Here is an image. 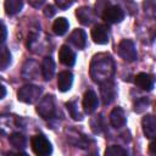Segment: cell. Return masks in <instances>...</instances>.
Returning a JSON list of instances; mask_svg holds the SVG:
<instances>
[{"label":"cell","instance_id":"23","mask_svg":"<svg viewBox=\"0 0 156 156\" xmlns=\"http://www.w3.org/2000/svg\"><path fill=\"white\" fill-rule=\"evenodd\" d=\"M90 127H91V130L95 133V134H99L104 130V118L101 115L99 116H95L94 118L90 119Z\"/></svg>","mask_w":156,"mask_h":156},{"label":"cell","instance_id":"33","mask_svg":"<svg viewBox=\"0 0 156 156\" xmlns=\"http://www.w3.org/2000/svg\"><path fill=\"white\" fill-rule=\"evenodd\" d=\"M5 95H6V88H5V85L0 82V100H1V99H4V98H5Z\"/></svg>","mask_w":156,"mask_h":156},{"label":"cell","instance_id":"25","mask_svg":"<svg viewBox=\"0 0 156 156\" xmlns=\"http://www.w3.org/2000/svg\"><path fill=\"white\" fill-rule=\"evenodd\" d=\"M66 107L71 115V117L74 119V121H80L82 119V115L79 113L78 111V107H77V102L76 101H68L66 104Z\"/></svg>","mask_w":156,"mask_h":156},{"label":"cell","instance_id":"20","mask_svg":"<svg viewBox=\"0 0 156 156\" xmlns=\"http://www.w3.org/2000/svg\"><path fill=\"white\" fill-rule=\"evenodd\" d=\"M9 141H10V144L15 149H18V150L24 149L26 147V144H27L26 136L23 134H21V133H12L10 135V138H9Z\"/></svg>","mask_w":156,"mask_h":156},{"label":"cell","instance_id":"4","mask_svg":"<svg viewBox=\"0 0 156 156\" xmlns=\"http://www.w3.org/2000/svg\"><path fill=\"white\" fill-rule=\"evenodd\" d=\"M37 112L39 113V116L44 119H49L52 118L55 116L56 112V107H55V99L52 95H46L44 96L40 102L37 106Z\"/></svg>","mask_w":156,"mask_h":156},{"label":"cell","instance_id":"24","mask_svg":"<svg viewBox=\"0 0 156 156\" xmlns=\"http://www.w3.org/2000/svg\"><path fill=\"white\" fill-rule=\"evenodd\" d=\"M105 155H106V156H126V155H128V152H127L122 146L112 145V146H108V147L106 149Z\"/></svg>","mask_w":156,"mask_h":156},{"label":"cell","instance_id":"22","mask_svg":"<svg viewBox=\"0 0 156 156\" xmlns=\"http://www.w3.org/2000/svg\"><path fill=\"white\" fill-rule=\"evenodd\" d=\"M11 62V54L7 50V48L0 45V69L7 68V66Z\"/></svg>","mask_w":156,"mask_h":156},{"label":"cell","instance_id":"14","mask_svg":"<svg viewBox=\"0 0 156 156\" xmlns=\"http://www.w3.org/2000/svg\"><path fill=\"white\" fill-rule=\"evenodd\" d=\"M69 41L78 49H84L87 45V34L83 29L77 28L69 35Z\"/></svg>","mask_w":156,"mask_h":156},{"label":"cell","instance_id":"3","mask_svg":"<svg viewBox=\"0 0 156 156\" xmlns=\"http://www.w3.org/2000/svg\"><path fill=\"white\" fill-rule=\"evenodd\" d=\"M41 88L38 85H24L22 87L18 93H17V98L20 101L24 102V104H34L37 100H39L40 95H41Z\"/></svg>","mask_w":156,"mask_h":156},{"label":"cell","instance_id":"18","mask_svg":"<svg viewBox=\"0 0 156 156\" xmlns=\"http://www.w3.org/2000/svg\"><path fill=\"white\" fill-rule=\"evenodd\" d=\"M38 72H39V67H38L37 62L33 60H28L23 66L22 74H23L24 79H35L38 76Z\"/></svg>","mask_w":156,"mask_h":156},{"label":"cell","instance_id":"28","mask_svg":"<svg viewBox=\"0 0 156 156\" xmlns=\"http://www.w3.org/2000/svg\"><path fill=\"white\" fill-rule=\"evenodd\" d=\"M144 9H145V13H149L150 16H154V13H155V2H154V0L144 1Z\"/></svg>","mask_w":156,"mask_h":156},{"label":"cell","instance_id":"31","mask_svg":"<svg viewBox=\"0 0 156 156\" xmlns=\"http://www.w3.org/2000/svg\"><path fill=\"white\" fill-rule=\"evenodd\" d=\"M7 37V30H6V27L4 26V23L0 22V44H2L5 41Z\"/></svg>","mask_w":156,"mask_h":156},{"label":"cell","instance_id":"1","mask_svg":"<svg viewBox=\"0 0 156 156\" xmlns=\"http://www.w3.org/2000/svg\"><path fill=\"white\" fill-rule=\"evenodd\" d=\"M115 61L110 54H96L90 62V77L95 83H102L115 74Z\"/></svg>","mask_w":156,"mask_h":156},{"label":"cell","instance_id":"2","mask_svg":"<svg viewBox=\"0 0 156 156\" xmlns=\"http://www.w3.org/2000/svg\"><path fill=\"white\" fill-rule=\"evenodd\" d=\"M32 150L38 156H48L52 152L51 143L48 140V138L43 134H37L30 140Z\"/></svg>","mask_w":156,"mask_h":156},{"label":"cell","instance_id":"27","mask_svg":"<svg viewBox=\"0 0 156 156\" xmlns=\"http://www.w3.org/2000/svg\"><path fill=\"white\" fill-rule=\"evenodd\" d=\"M108 7V0H98L95 5V13L96 15H102V12Z\"/></svg>","mask_w":156,"mask_h":156},{"label":"cell","instance_id":"19","mask_svg":"<svg viewBox=\"0 0 156 156\" xmlns=\"http://www.w3.org/2000/svg\"><path fill=\"white\" fill-rule=\"evenodd\" d=\"M23 7V0H5V12L9 16L17 15Z\"/></svg>","mask_w":156,"mask_h":156},{"label":"cell","instance_id":"6","mask_svg":"<svg viewBox=\"0 0 156 156\" xmlns=\"http://www.w3.org/2000/svg\"><path fill=\"white\" fill-rule=\"evenodd\" d=\"M100 94H101L102 104L104 105H110L115 100V98L117 95L116 84L111 79L100 83Z\"/></svg>","mask_w":156,"mask_h":156},{"label":"cell","instance_id":"11","mask_svg":"<svg viewBox=\"0 0 156 156\" xmlns=\"http://www.w3.org/2000/svg\"><path fill=\"white\" fill-rule=\"evenodd\" d=\"M58 58H60L61 63H63L65 66H68V67H71V66H73L76 63V54L67 45H62L60 48Z\"/></svg>","mask_w":156,"mask_h":156},{"label":"cell","instance_id":"16","mask_svg":"<svg viewBox=\"0 0 156 156\" xmlns=\"http://www.w3.org/2000/svg\"><path fill=\"white\" fill-rule=\"evenodd\" d=\"M76 16H77L78 21H79L82 24H84V26H89V24H91V22L94 21V12H93V10H91L90 7H88V6H82V7H79V9L77 10V12H76Z\"/></svg>","mask_w":156,"mask_h":156},{"label":"cell","instance_id":"17","mask_svg":"<svg viewBox=\"0 0 156 156\" xmlns=\"http://www.w3.org/2000/svg\"><path fill=\"white\" fill-rule=\"evenodd\" d=\"M41 73H43V78L45 80L52 79V77L55 74V62L50 56L44 57V60L41 62Z\"/></svg>","mask_w":156,"mask_h":156},{"label":"cell","instance_id":"13","mask_svg":"<svg viewBox=\"0 0 156 156\" xmlns=\"http://www.w3.org/2000/svg\"><path fill=\"white\" fill-rule=\"evenodd\" d=\"M135 84L140 89L146 90V91H150L154 88V77L151 74H149V73L141 72V73L136 74V77H135Z\"/></svg>","mask_w":156,"mask_h":156},{"label":"cell","instance_id":"34","mask_svg":"<svg viewBox=\"0 0 156 156\" xmlns=\"http://www.w3.org/2000/svg\"><path fill=\"white\" fill-rule=\"evenodd\" d=\"M149 151H150L151 155H155V143H154V141L150 143V145H149Z\"/></svg>","mask_w":156,"mask_h":156},{"label":"cell","instance_id":"29","mask_svg":"<svg viewBox=\"0 0 156 156\" xmlns=\"http://www.w3.org/2000/svg\"><path fill=\"white\" fill-rule=\"evenodd\" d=\"M73 2H74V0H55V4H56L57 7L61 9V10L68 9Z\"/></svg>","mask_w":156,"mask_h":156},{"label":"cell","instance_id":"5","mask_svg":"<svg viewBox=\"0 0 156 156\" xmlns=\"http://www.w3.org/2000/svg\"><path fill=\"white\" fill-rule=\"evenodd\" d=\"M118 55L127 62H134L138 58V52L134 46V43L129 39H123L118 44Z\"/></svg>","mask_w":156,"mask_h":156},{"label":"cell","instance_id":"8","mask_svg":"<svg viewBox=\"0 0 156 156\" xmlns=\"http://www.w3.org/2000/svg\"><path fill=\"white\" fill-rule=\"evenodd\" d=\"M91 38L94 40V43L99 44V45H104L108 43V30L107 27L104 24H96L93 29H91Z\"/></svg>","mask_w":156,"mask_h":156},{"label":"cell","instance_id":"12","mask_svg":"<svg viewBox=\"0 0 156 156\" xmlns=\"http://www.w3.org/2000/svg\"><path fill=\"white\" fill-rule=\"evenodd\" d=\"M72 83H73V74L69 71H63V72L58 73L57 88H58L60 91H62V93L68 91L72 87Z\"/></svg>","mask_w":156,"mask_h":156},{"label":"cell","instance_id":"7","mask_svg":"<svg viewBox=\"0 0 156 156\" xmlns=\"http://www.w3.org/2000/svg\"><path fill=\"white\" fill-rule=\"evenodd\" d=\"M101 16L108 23H119L124 18V12H123V10L119 6L115 5V6H108L102 12Z\"/></svg>","mask_w":156,"mask_h":156},{"label":"cell","instance_id":"10","mask_svg":"<svg viewBox=\"0 0 156 156\" xmlns=\"http://www.w3.org/2000/svg\"><path fill=\"white\" fill-rule=\"evenodd\" d=\"M141 126H143V132H144L145 136L149 138V139H154L155 135H156V121H155V117L152 115H146L141 121Z\"/></svg>","mask_w":156,"mask_h":156},{"label":"cell","instance_id":"32","mask_svg":"<svg viewBox=\"0 0 156 156\" xmlns=\"http://www.w3.org/2000/svg\"><path fill=\"white\" fill-rule=\"evenodd\" d=\"M28 2H29L30 6H33V7H35V9H39V7L43 5L44 0H28Z\"/></svg>","mask_w":156,"mask_h":156},{"label":"cell","instance_id":"9","mask_svg":"<svg viewBox=\"0 0 156 156\" xmlns=\"http://www.w3.org/2000/svg\"><path fill=\"white\" fill-rule=\"evenodd\" d=\"M99 105V99L98 95L95 94L94 90H88L85 91L83 96V108L87 113H93Z\"/></svg>","mask_w":156,"mask_h":156},{"label":"cell","instance_id":"15","mask_svg":"<svg viewBox=\"0 0 156 156\" xmlns=\"http://www.w3.org/2000/svg\"><path fill=\"white\" fill-rule=\"evenodd\" d=\"M110 122L115 128H122L126 124V113L121 107H115L110 113Z\"/></svg>","mask_w":156,"mask_h":156},{"label":"cell","instance_id":"26","mask_svg":"<svg viewBox=\"0 0 156 156\" xmlns=\"http://www.w3.org/2000/svg\"><path fill=\"white\" fill-rule=\"evenodd\" d=\"M147 105H149V100L146 98H141V99L136 100V102L134 104V111L140 113V112H143L147 107Z\"/></svg>","mask_w":156,"mask_h":156},{"label":"cell","instance_id":"30","mask_svg":"<svg viewBox=\"0 0 156 156\" xmlns=\"http://www.w3.org/2000/svg\"><path fill=\"white\" fill-rule=\"evenodd\" d=\"M55 13H56V10H55V7H54L52 5H46V6H45V9H44V15H45L46 17H52Z\"/></svg>","mask_w":156,"mask_h":156},{"label":"cell","instance_id":"21","mask_svg":"<svg viewBox=\"0 0 156 156\" xmlns=\"http://www.w3.org/2000/svg\"><path fill=\"white\" fill-rule=\"evenodd\" d=\"M68 26V21L65 17H58L52 24V30L56 35H63L67 32Z\"/></svg>","mask_w":156,"mask_h":156}]
</instances>
